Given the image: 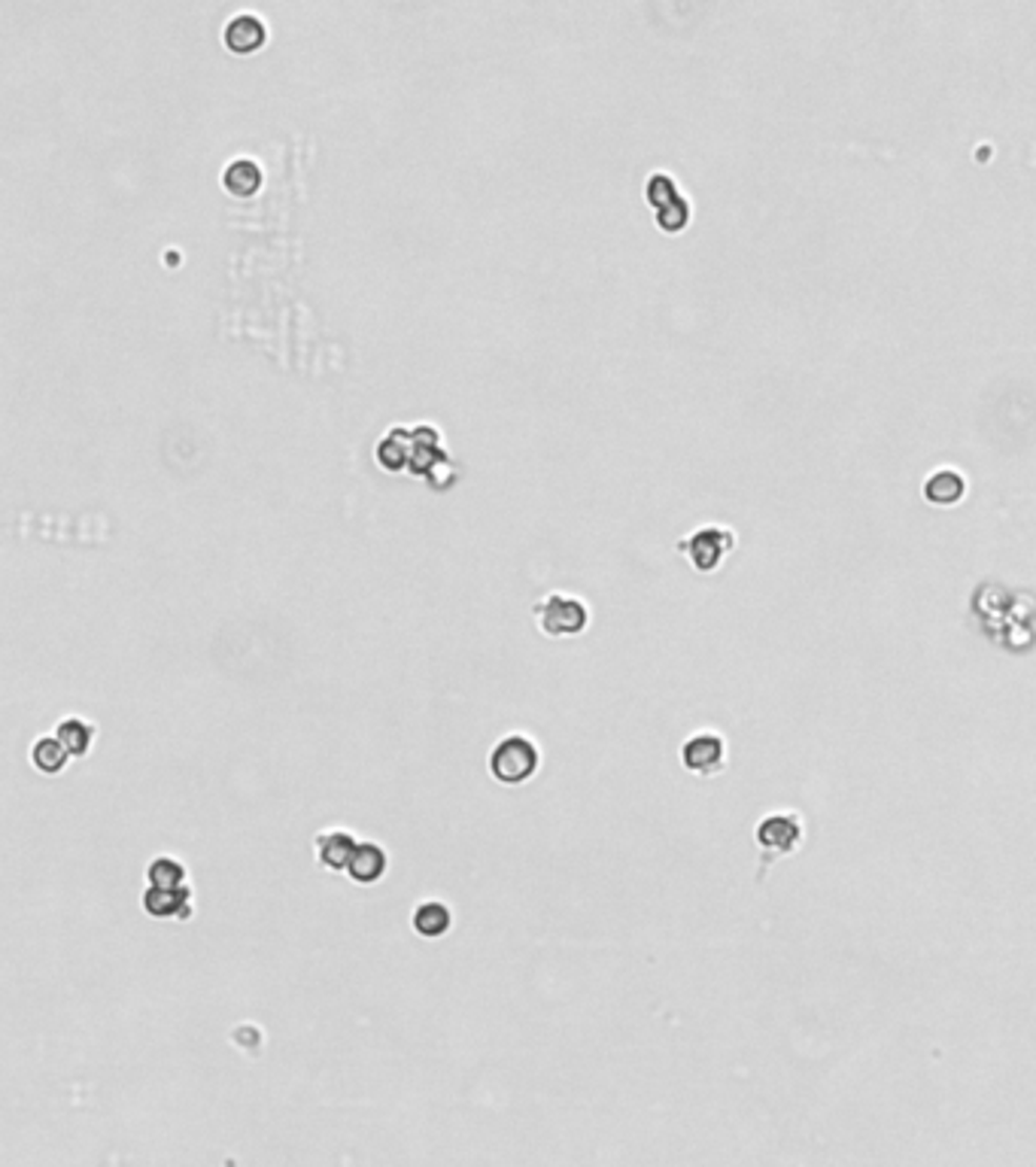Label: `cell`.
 <instances>
[{
    "label": "cell",
    "instance_id": "obj_5",
    "mask_svg": "<svg viewBox=\"0 0 1036 1167\" xmlns=\"http://www.w3.org/2000/svg\"><path fill=\"white\" fill-rule=\"evenodd\" d=\"M682 760H684V766H687L690 773H696V776H703V778L714 776V773H720V770H724V760H727V754H724V739H720V736H714V733H699V736H693V739H687V742H684Z\"/></svg>",
    "mask_w": 1036,
    "mask_h": 1167
},
{
    "label": "cell",
    "instance_id": "obj_6",
    "mask_svg": "<svg viewBox=\"0 0 1036 1167\" xmlns=\"http://www.w3.org/2000/svg\"><path fill=\"white\" fill-rule=\"evenodd\" d=\"M195 894L191 888H149L143 890L140 897V906L143 913L153 918H177V921H189L195 913Z\"/></svg>",
    "mask_w": 1036,
    "mask_h": 1167
},
{
    "label": "cell",
    "instance_id": "obj_10",
    "mask_svg": "<svg viewBox=\"0 0 1036 1167\" xmlns=\"http://www.w3.org/2000/svg\"><path fill=\"white\" fill-rule=\"evenodd\" d=\"M389 869V855L378 842H359L353 861L347 866V876L356 885H378Z\"/></svg>",
    "mask_w": 1036,
    "mask_h": 1167
},
{
    "label": "cell",
    "instance_id": "obj_16",
    "mask_svg": "<svg viewBox=\"0 0 1036 1167\" xmlns=\"http://www.w3.org/2000/svg\"><path fill=\"white\" fill-rule=\"evenodd\" d=\"M963 490H967V484L957 472H936L925 484V496L933 505H955L963 496Z\"/></svg>",
    "mask_w": 1036,
    "mask_h": 1167
},
{
    "label": "cell",
    "instance_id": "obj_7",
    "mask_svg": "<svg viewBox=\"0 0 1036 1167\" xmlns=\"http://www.w3.org/2000/svg\"><path fill=\"white\" fill-rule=\"evenodd\" d=\"M222 40H225V46H228L231 53H238V56H249V53H256V49H262V46H265V40H268V25H265L256 13H238V16H231V19H228Z\"/></svg>",
    "mask_w": 1036,
    "mask_h": 1167
},
{
    "label": "cell",
    "instance_id": "obj_8",
    "mask_svg": "<svg viewBox=\"0 0 1036 1167\" xmlns=\"http://www.w3.org/2000/svg\"><path fill=\"white\" fill-rule=\"evenodd\" d=\"M444 459H450V456L441 447V432H438L435 426H429V423L413 426V453H410L408 472L420 474V477H429Z\"/></svg>",
    "mask_w": 1036,
    "mask_h": 1167
},
{
    "label": "cell",
    "instance_id": "obj_3",
    "mask_svg": "<svg viewBox=\"0 0 1036 1167\" xmlns=\"http://www.w3.org/2000/svg\"><path fill=\"white\" fill-rule=\"evenodd\" d=\"M757 845L764 848V863L793 855L803 845V824L796 815H769L757 827Z\"/></svg>",
    "mask_w": 1036,
    "mask_h": 1167
},
{
    "label": "cell",
    "instance_id": "obj_9",
    "mask_svg": "<svg viewBox=\"0 0 1036 1167\" xmlns=\"http://www.w3.org/2000/svg\"><path fill=\"white\" fill-rule=\"evenodd\" d=\"M313 848H317V861L323 863L326 869H331V873H341V869H347V866H350V861H353L359 842H356L350 831H341V827H334V831H326V834L317 836Z\"/></svg>",
    "mask_w": 1036,
    "mask_h": 1167
},
{
    "label": "cell",
    "instance_id": "obj_11",
    "mask_svg": "<svg viewBox=\"0 0 1036 1167\" xmlns=\"http://www.w3.org/2000/svg\"><path fill=\"white\" fill-rule=\"evenodd\" d=\"M413 453V429L392 426L381 442H378V463L383 472H405L410 466Z\"/></svg>",
    "mask_w": 1036,
    "mask_h": 1167
},
{
    "label": "cell",
    "instance_id": "obj_12",
    "mask_svg": "<svg viewBox=\"0 0 1036 1167\" xmlns=\"http://www.w3.org/2000/svg\"><path fill=\"white\" fill-rule=\"evenodd\" d=\"M450 924H453V916H450V909L441 900H423L413 909V916H410V927L423 940H441L450 930Z\"/></svg>",
    "mask_w": 1036,
    "mask_h": 1167
},
{
    "label": "cell",
    "instance_id": "obj_14",
    "mask_svg": "<svg viewBox=\"0 0 1036 1167\" xmlns=\"http://www.w3.org/2000/svg\"><path fill=\"white\" fill-rule=\"evenodd\" d=\"M95 733L98 730L88 721H82V718H64V721L55 726V739L67 749L70 757H85L88 749H92V742H95Z\"/></svg>",
    "mask_w": 1036,
    "mask_h": 1167
},
{
    "label": "cell",
    "instance_id": "obj_1",
    "mask_svg": "<svg viewBox=\"0 0 1036 1167\" xmlns=\"http://www.w3.org/2000/svg\"><path fill=\"white\" fill-rule=\"evenodd\" d=\"M542 751L529 736H505L490 754V773L502 784H523L539 773Z\"/></svg>",
    "mask_w": 1036,
    "mask_h": 1167
},
{
    "label": "cell",
    "instance_id": "obj_13",
    "mask_svg": "<svg viewBox=\"0 0 1036 1167\" xmlns=\"http://www.w3.org/2000/svg\"><path fill=\"white\" fill-rule=\"evenodd\" d=\"M262 180H265V173H262V167L256 165L252 159H235V162H228L225 173H222L225 189L231 194H238V198H249V194L259 192Z\"/></svg>",
    "mask_w": 1036,
    "mask_h": 1167
},
{
    "label": "cell",
    "instance_id": "obj_15",
    "mask_svg": "<svg viewBox=\"0 0 1036 1167\" xmlns=\"http://www.w3.org/2000/svg\"><path fill=\"white\" fill-rule=\"evenodd\" d=\"M70 754L67 749L55 739V736H40L34 745H31V763L34 770H40L43 776H55L67 766Z\"/></svg>",
    "mask_w": 1036,
    "mask_h": 1167
},
{
    "label": "cell",
    "instance_id": "obj_2",
    "mask_svg": "<svg viewBox=\"0 0 1036 1167\" xmlns=\"http://www.w3.org/2000/svg\"><path fill=\"white\" fill-rule=\"evenodd\" d=\"M532 614L539 617L542 630L547 636H577L584 633V627L590 623V612H587V602L566 596V593H550L547 599H542Z\"/></svg>",
    "mask_w": 1036,
    "mask_h": 1167
},
{
    "label": "cell",
    "instance_id": "obj_19",
    "mask_svg": "<svg viewBox=\"0 0 1036 1167\" xmlns=\"http://www.w3.org/2000/svg\"><path fill=\"white\" fill-rule=\"evenodd\" d=\"M645 192H648V201L659 210V207H666V204H672L678 198V186H675V180L669 173H654L648 180V189Z\"/></svg>",
    "mask_w": 1036,
    "mask_h": 1167
},
{
    "label": "cell",
    "instance_id": "obj_17",
    "mask_svg": "<svg viewBox=\"0 0 1036 1167\" xmlns=\"http://www.w3.org/2000/svg\"><path fill=\"white\" fill-rule=\"evenodd\" d=\"M149 876V885L153 888H189V876H186V866L174 858H156L146 869Z\"/></svg>",
    "mask_w": 1036,
    "mask_h": 1167
},
{
    "label": "cell",
    "instance_id": "obj_4",
    "mask_svg": "<svg viewBox=\"0 0 1036 1167\" xmlns=\"http://www.w3.org/2000/svg\"><path fill=\"white\" fill-rule=\"evenodd\" d=\"M682 551H687V556H690V562L699 569V572H711V569H717L720 566V559L727 556V551L733 548V535L727 532V529H699V532H693L687 541H682L678 545Z\"/></svg>",
    "mask_w": 1036,
    "mask_h": 1167
},
{
    "label": "cell",
    "instance_id": "obj_18",
    "mask_svg": "<svg viewBox=\"0 0 1036 1167\" xmlns=\"http://www.w3.org/2000/svg\"><path fill=\"white\" fill-rule=\"evenodd\" d=\"M687 220H690V204L684 201L682 194L672 204H666V207L656 210V225L666 228V231H682Z\"/></svg>",
    "mask_w": 1036,
    "mask_h": 1167
}]
</instances>
